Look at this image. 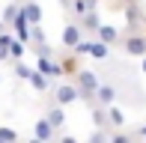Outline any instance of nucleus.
<instances>
[{
	"mask_svg": "<svg viewBox=\"0 0 146 143\" xmlns=\"http://www.w3.org/2000/svg\"><path fill=\"white\" fill-rule=\"evenodd\" d=\"M75 87L81 89V101H87V107L96 105V89L102 87L98 72H92V69H78V72H75Z\"/></svg>",
	"mask_w": 146,
	"mask_h": 143,
	"instance_id": "obj_1",
	"label": "nucleus"
},
{
	"mask_svg": "<svg viewBox=\"0 0 146 143\" xmlns=\"http://www.w3.org/2000/svg\"><path fill=\"white\" fill-rule=\"evenodd\" d=\"M78 57H92V60H108L110 57V45L102 42V39H81V45L78 48H72Z\"/></svg>",
	"mask_w": 146,
	"mask_h": 143,
	"instance_id": "obj_2",
	"label": "nucleus"
},
{
	"mask_svg": "<svg viewBox=\"0 0 146 143\" xmlns=\"http://www.w3.org/2000/svg\"><path fill=\"white\" fill-rule=\"evenodd\" d=\"M54 101H57V105H63V107L75 105V101H81V89L75 87V81H72V83H63V87H57V89H54Z\"/></svg>",
	"mask_w": 146,
	"mask_h": 143,
	"instance_id": "obj_3",
	"label": "nucleus"
},
{
	"mask_svg": "<svg viewBox=\"0 0 146 143\" xmlns=\"http://www.w3.org/2000/svg\"><path fill=\"white\" fill-rule=\"evenodd\" d=\"M81 39H84V27H81V21H72V24H66L63 27V45L66 48H78L81 45Z\"/></svg>",
	"mask_w": 146,
	"mask_h": 143,
	"instance_id": "obj_4",
	"label": "nucleus"
},
{
	"mask_svg": "<svg viewBox=\"0 0 146 143\" xmlns=\"http://www.w3.org/2000/svg\"><path fill=\"white\" fill-rule=\"evenodd\" d=\"M122 48H125V54H128V57H143V54H146V36H140V33L125 36V39H122Z\"/></svg>",
	"mask_w": 146,
	"mask_h": 143,
	"instance_id": "obj_5",
	"label": "nucleus"
},
{
	"mask_svg": "<svg viewBox=\"0 0 146 143\" xmlns=\"http://www.w3.org/2000/svg\"><path fill=\"white\" fill-rule=\"evenodd\" d=\"M21 15L27 18L30 24H42V18H45V9L39 6V0H21Z\"/></svg>",
	"mask_w": 146,
	"mask_h": 143,
	"instance_id": "obj_6",
	"label": "nucleus"
},
{
	"mask_svg": "<svg viewBox=\"0 0 146 143\" xmlns=\"http://www.w3.org/2000/svg\"><path fill=\"white\" fill-rule=\"evenodd\" d=\"M45 119H48L51 125H54L57 131H60V128L66 125V107H63V105H57V101H54V105H51L48 110H45Z\"/></svg>",
	"mask_w": 146,
	"mask_h": 143,
	"instance_id": "obj_7",
	"label": "nucleus"
},
{
	"mask_svg": "<svg viewBox=\"0 0 146 143\" xmlns=\"http://www.w3.org/2000/svg\"><path fill=\"white\" fill-rule=\"evenodd\" d=\"M54 134H57V128L51 125L45 116L36 119V125H33V137H36V140H54Z\"/></svg>",
	"mask_w": 146,
	"mask_h": 143,
	"instance_id": "obj_8",
	"label": "nucleus"
},
{
	"mask_svg": "<svg viewBox=\"0 0 146 143\" xmlns=\"http://www.w3.org/2000/svg\"><path fill=\"white\" fill-rule=\"evenodd\" d=\"M81 27H84V33H96V30L102 27V15H98V6L81 15Z\"/></svg>",
	"mask_w": 146,
	"mask_h": 143,
	"instance_id": "obj_9",
	"label": "nucleus"
},
{
	"mask_svg": "<svg viewBox=\"0 0 146 143\" xmlns=\"http://www.w3.org/2000/svg\"><path fill=\"white\" fill-rule=\"evenodd\" d=\"M96 6H98V0H63V9L75 12V15H84V12L96 9Z\"/></svg>",
	"mask_w": 146,
	"mask_h": 143,
	"instance_id": "obj_10",
	"label": "nucleus"
},
{
	"mask_svg": "<svg viewBox=\"0 0 146 143\" xmlns=\"http://www.w3.org/2000/svg\"><path fill=\"white\" fill-rule=\"evenodd\" d=\"M30 89H33V93H48V89H51V77L48 75H45V72H33V75H30Z\"/></svg>",
	"mask_w": 146,
	"mask_h": 143,
	"instance_id": "obj_11",
	"label": "nucleus"
},
{
	"mask_svg": "<svg viewBox=\"0 0 146 143\" xmlns=\"http://www.w3.org/2000/svg\"><path fill=\"white\" fill-rule=\"evenodd\" d=\"M116 95H119V93H116V87H110V83H102V87L96 89V101H98V105H104V107L113 105Z\"/></svg>",
	"mask_w": 146,
	"mask_h": 143,
	"instance_id": "obj_12",
	"label": "nucleus"
},
{
	"mask_svg": "<svg viewBox=\"0 0 146 143\" xmlns=\"http://www.w3.org/2000/svg\"><path fill=\"white\" fill-rule=\"evenodd\" d=\"M96 36L102 39V42H108L110 48H113V45L119 42V27H113V24H102V27L96 30Z\"/></svg>",
	"mask_w": 146,
	"mask_h": 143,
	"instance_id": "obj_13",
	"label": "nucleus"
},
{
	"mask_svg": "<svg viewBox=\"0 0 146 143\" xmlns=\"http://www.w3.org/2000/svg\"><path fill=\"white\" fill-rule=\"evenodd\" d=\"M108 125H110V128H122V125H125V113L116 107V101H113V105H108Z\"/></svg>",
	"mask_w": 146,
	"mask_h": 143,
	"instance_id": "obj_14",
	"label": "nucleus"
},
{
	"mask_svg": "<svg viewBox=\"0 0 146 143\" xmlns=\"http://www.w3.org/2000/svg\"><path fill=\"white\" fill-rule=\"evenodd\" d=\"M48 39H45V30H42V24H30V48L36 51L39 45H45Z\"/></svg>",
	"mask_w": 146,
	"mask_h": 143,
	"instance_id": "obj_15",
	"label": "nucleus"
},
{
	"mask_svg": "<svg viewBox=\"0 0 146 143\" xmlns=\"http://www.w3.org/2000/svg\"><path fill=\"white\" fill-rule=\"evenodd\" d=\"M30 48V45L27 42H21V39H12V42H9V54H12V63H15V60H21V57H24V51H27Z\"/></svg>",
	"mask_w": 146,
	"mask_h": 143,
	"instance_id": "obj_16",
	"label": "nucleus"
},
{
	"mask_svg": "<svg viewBox=\"0 0 146 143\" xmlns=\"http://www.w3.org/2000/svg\"><path fill=\"white\" fill-rule=\"evenodd\" d=\"M12 72H15V77H18V81H30V75H33V72H36V69H30L27 63L15 60V63H12Z\"/></svg>",
	"mask_w": 146,
	"mask_h": 143,
	"instance_id": "obj_17",
	"label": "nucleus"
},
{
	"mask_svg": "<svg viewBox=\"0 0 146 143\" xmlns=\"http://www.w3.org/2000/svg\"><path fill=\"white\" fill-rule=\"evenodd\" d=\"M18 12H21V0H12V3L6 6V9H3V21H6V24H12Z\"/></svg>",
	"mask_w": 146,
	"mask_h": 143,
	"instance_id": "obj_18",
	"label": "nucleus"
},
{
	"mask_svg": "<svg viewBox=\"0 0 146 143\" xmlns=\"http://www.w3.org/2000/svg\"><path fill=\"white\" fill-rule=\"evenodd\" d=\"M0 140H18V131H15V128L0 125Z\"/></svg>",
	"mask_w": 146,
	"mask_h": 143,
	"instance_id": "obj_19",
	"label": "nucleus"
},
{
	"mask_svg": "<svg viewBox=\"0 0 146 143\" xmlns=\"http://www.w3.org/2000/svg\"><path fill=\"white\" fill-rule=\"evenodd\" d=\"M140 72H143V75H146V54L140 57Z\"/></svg>",
	"mask_w": 146,
	"mask_h": 143,
	"instance_id": "obj_20",
	"label": "nucleus"
},
{
	"mask_svg": "<svg viewBox=\"0 0 146 143\" xmlns=\"http://www.w3.org/2000/svg\"><path fill=\"white\" fill-rule=\"evenodd\" d=\"M3 30H6V21H3V18H0V33H3Z\"/></svg>",
	"mask_w": 146,
	"mask_h": 143,
	"instance_id": "obj_21",
	"label": "nucleus"
}]
</instances>
